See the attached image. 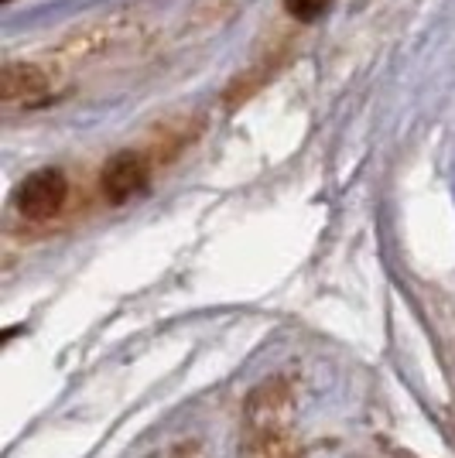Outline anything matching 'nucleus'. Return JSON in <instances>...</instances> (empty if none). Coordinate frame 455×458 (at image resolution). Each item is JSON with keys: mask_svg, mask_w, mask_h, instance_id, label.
<instances>
[{"mask_svg": "<svg viewBox=\"0 0 455 458\" xmlns=\"http://www.w3.org/2000/svg\"><path fill=\"white\" fill-rule=\"evenodd\" d=\"M14 202H18L21 216H28L35 223L52 219L62 209V202H65V178H62V172H52V168L35 172L31 178L21 182Z\"/></svg>", "mask_w": 455, "mask_h": 458, "instance_id": "obj_1", "label": "nucleus"}, {"mask_svg": "<svg viewBox=\"0 0 455 458\" xmlns=\"http://www.w3.org/2000/svg\"><path fill=\"white\" fill-rule=\"evenodd\" d=\"M285 4H288V11H291V18L315 21L325 11V7L332 4V0H285Z\"/></svg>", "mask_w": 455, "mask_h": 458, "instance_id": "obj_4", "label": "nucleus"}, {"mask_svg": "<svg viewBox=\"0 0 455 458\" xmlns=\"http://www.w3.org/2000/svg\"><path fill=\"white\" fill-rule=\"evenodd\" d=\"M144 182H148V165L137 151L114 154L103 168V195L110 202H127L133 191L144 189Z\"/></svg>", "mask_w": 455, "mask_h": 458, "instance_id": "obj_2", "label": "nucleus"}, {"mask_svg": "<svg viewBox=\"0 0 455 458\" xmlns=\"http://www.w3.org/2000/svg\"><path fill=\"white\" fill-rule=\"evenodd\" d=\"M45 89V79L39 69L31 65H7L4 69V99H18V96H31Z\"/></svg>", "mask_w": 455, "mask_h": 458, "instance_id": "obj_3", "label": "nucleus"}]
</instances>
